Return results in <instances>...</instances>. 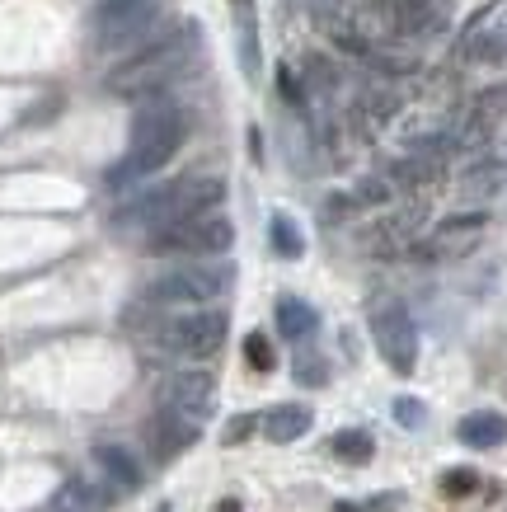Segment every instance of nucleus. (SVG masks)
Here are the masks:
<instances>
[{"mask_svg":"<svg viewBox=\"0 0 507 512\" xmlns=\"http://www.w3.org/2000/svg\"><path fill=\"white\" fill-rule=\"evenodd\" d=\"M193 57H198V29L193 24H174V29H160L146 43H137V52L113 66L104 85L118 99H146V94L174 85L193 66Z\"/></svg>","mask_w":507,"mask_h":512,"instance_id":"f257e3e1","label":"nucleus"},{"mask_svg":"<svg viewBox=\"0 0 507 512\" xmlns=\"http://www.w3.org/2000/svg\"><path fill=\"white\" fill-rule=\"evenodd\" d=\"M184 137H188L184 109H174V104H146V109L137 113V123H132L127 156L108 174V188H127V184H141V179L160 174L169 160L179 156Z\"/></svg>","mask_w":507,"mask_h":512,"instance_id":"f03ea898","label":"nucleus"},{"mask_svg":"<svg viewBox=\"0 0 507 512\" xmlns=\"http://www.w3.org/2000/svg\"><path fill=\"white\" fill-rule=\"evenodd\" d=\"M221 198H226V179L221 174H184L174 184H160L151 193H141L137 202H127L123 212H118V226L151 235L160 226H174V221H184V217L212 212Z\"/></svg>","mask_w":507,"mask_h":512,"instance_id":"7ed1b4c3","label":"nucleus"},{"mask_svg":"<svg viewBox=\"0 0 507 512\" xmlns=\"http://www.w3.org/2000/svg\"><path fill=\"white\" fill-rule=\"evenodd\" d=\"M226 311H207V306H193V311H165V320H155L146 329V343L165 357H184V362H202V357H216L221 343H226Z\"/></svg>","mask_w":507,"mask_h":512,"instance_id":"20e7f679","label":"nucleus"},{"mask_svg":"<svg viewBox=\"0 0 507 512\" xmlns=\"http://www.w3.org/2000/svg\"><path fill=\"white\" fill-rule=\"evenodd\" d=\"M231 245H235V226L221 212H198V217H184V221H174V226H160V231L146 235V254H155V259L226 254Z\"/></svg>","mask_w":507,"mask_h":512,"instance_id":"39448f33","label":"nucleus"},{"mask_svg":"<svg viewBox=\"0 0 507 512\" xmlns=\"http://www.w3.org/2000/svg\"><path fill=\"white\" fill-rule=\"evenodd\" d=\"M226 287H231V268H169L146 282L141 301L155 311H193V306H212Z\"/></svg>","mask_w":507,"mask_h":512,"instance_id":"423d86ee","label":"nucleus"},{"mask_svg":"<svg viewBox=\"0 0 507 512\" xmlns=\"http://www.w3.org/2000/svg\"><path fill=\"white\" fill-rule=\"evenodd\" d=\"M371 339H376V353L385 357V367L390 372L409 376L418 367V325L409 306L395 301V296H376L371 301Z\"/></svg>","mask_w":507,"mask_h":512,"instance_id":"0eeeda50","label":"nucleus"},{"mask_svg":"<svg viewBox=\"0 0 507 512\" xmlns=\"http://www.w3.org/2000/svg\"><path fill=\"white\" fill-rule=\"evenodd\" d=\"M160 5L155 0H99L90 19V38L99 52H118V47H137L151 38Z\"/></svg>","mask_w":507,"mask_h":512,"instance_id":"6e6552de","label":"nucleus"},{"mask_svg":"<svg viewBox=\"0 0 507 512\" xmlns=\"http://www.w3.org/2000/svg\"><path fill=\"white\" fill-rule=\"evenodd\" d=\"M484 231H489V217L484 212H456V217L437 221L423 240H418V259H461V254H470V249L484 240Z\"/></svg>","mask_w":507,"mask_h":512,"instance_id":"1a4fd4ad","label":"nucleus"},{"mask_svg":"<svg viewBox=\"0 0 507 512\" xmlns=\"http://www.w3.org/2000/svg\"><path fill=\"white\" fill-rule=\"evenodd\" d=\"M465 62H507V0L484 5L456 38Z\"/></svg>","mask_w":507,"mask_h":512,"instance_id":"9d476101","label":"nucleus"},{"mask_svg":"<svg viewBox=\"0 0 507 512\" xmlns=\"http://www.w3.org/2000/svg\"><path fill=\"white\" fill-rule=\"evenodd\" d=\"M212 395H216V376L212 372H174L160 381V404L165 409H179L188 419H207L212 409Z\"/></svg>","mask_w":507,"mask_h":512,"instance_id":"9b49d317","label":"nucleus"},{"mask_svg":"<svg viewBox=\"0 0 507 512\" xmlns=\"http://www.w3.org/2000/svg\"><path fill=\"white\" fill-rule=\"evenodd\" d=\"M202 437V419H188V414H179V409H155L151 419V447L160 461H174L179 451H188L193 442Z\"/></svg>","mask_w":507,"mask_h":512,"instance_id":"f8f14e48","label":"nucleus"},{"mask_svg":"<svg viewBox=\"0 0 507 512\" xmlns=\"http://www.w3.org/2000/svg\"><path fill=\"white\" fill-rule=\"evenodd\" d=\"M507 188V146H489L479 151L461 170V193L465 198H493Z\"/></svg>","mask_w":507,"mask_h":512,"instance_id":"ddd939ff","label":"nucleus"},{"mask_svg":"<svg viewBox=\"0 0 507 512\" xmlns=\"http://www.w3.org/2000/svg\"><path fill=\"white\" fill-rule=\"evenodd\" d=\"M310 423H315L310 404H273L268 414H259V433L268 442H277V447H287V442L310 433Z\"/></svg>","mask_w":507,"mask_h":512,"instance_id":"4468645a","label":"nucleus"},{"mask_svg":"<svg viewBox=\"0 0 507 512\" xmlns=\"http://www.w3.org/2000/svg\"><path fill=\"white\" fill-rule=\"evenodd\" d=\"M94 466H99V475H104L108 484H118V489H137L141 475H146L141 461L123 442H99V447H94Z\"/></svg>","mask_w":507,"mask_h":512,"instance_id":"2eb2a0df","label":"nucleus"},{"mask_svg":"<svg viewBox=\"0 0 507 512\" xmlns=\"http://www.w3.org/2000/svg\"><path fill=\"white\" fill-rule=\"evenodd\" d=\"M456 437H461L465 447H475V451L503 447L507 442V414H498V409H475V414H465L461 419Z\"/></svg>","mask_w":507,"mask_h":512,"instance_id":"dca6fc26","label":"nucleus"},{"mask_svg":"<svg viewBox=\"0 0 507 512\" xmlns=\"http://www.w3.org/2000/svg\"><path fill=\"white\" fill-rule=\"evenodd\" d=\"M277 329H282V339L306 343V339H315L320 315H315V306H306L301 296H282V301H277Z\"/></svg>","mask_w":507,"mask_h":512,"instance_id":"f3484780","label":"nucleus"},{"mask_svg":"<svg viewBox=\"0 0 507 512\" xmlns=\"http://www.w3.org/2000/svg\"><path fill=\"white\" fill-rule=\"evenodd\" d=\"M334 456L343 466H367L371 456H376V442H371L362 428H343V433L334 437Z\"/></svg>","mask_w":507,"mask_h":512,"instance_id":"a211bd4d","label":"nucleus"},{"mask_svg":"<svg viewBox=\"0 0 507 512\" xmlns=\"http://www.w3.org/2000/svg\"><path fill=\"white\" fill-rule=\"evenodd\" d=\"M268 235H273V249L282 254V259H301V254H306V235L296 231L292 217H273Z\"/></svg>","mask_w":507,"mask_h":512,"instance_id":"6ab92c4d","label":"nucleus"},{"mask_svg":"<svg viewBox=\"0 0 507 512\" xmlns=\"http://www.w3.org/2000/svg\"><path fill=\"white\" fill-rule=\"evenodd\" d=\"M245 357H249V367H254V372H273V367H277L273 343L263 339V334H249V339H245Z\"/></svg>","mask_w":507,"mask_h":512,"instance_id":"aec40b11","label":"nucleus"},{"mask_svg":"<svg viewBox=\"0 0 507 512\" xmlns=\"http://www.w3.org/2000/svg\"><path fill=\"white\" fill-rule=\"evenodd\" d=\"M479 489V475L475 470H451V475H442V494L446 498H465Z\"/></svg>","mask_w":507,"mask_h":512,"instance_id":"412c9836","label":"nucleus"},{"mask_svg":"<svg viewBox=\"0 0 507 512\" xmlns=\"http://www.w3.org/2000/svg\"><path fill=\"white\" fill-rule=\"evenodd\" d=\"M296 381H301V386H324V381H329V367H324L315 353L296 357Z\"/></svg>","mask_w":507,"mask_h":512,"instance_id":"4be33fe9","label":"nucleus"},{"mask_svg":"<svg viewBox=\"0 0 507 512\" xmlns=\"http://www.w3.org/2000/svg\"><path fill=\"white\" fill-rule=\"evenodd\" d=\"M254 428H259V414H240V419L226 423V442H245Z\"/></svg>","mask_w":507,"mask_h":512,"instance_id":"5701e85b","label":"nucleus"},{"mask_svg":"<svg viewBox=\"0 0 507 512\" xmlns=\"http://www.w3.org/2000/svg\"><path fill=\"white\" fill-rule=\"evenodd\" d=\"M395 419H400L404 428H418V423H423V404L418 400H395Z\"/></svg>","mask_w":507,"mask_h":512,"instance_id":"b1692460","label":"nucleus"},{"mask_svg":"<svg viewBox=\"0 0 507 512\" xmlns=\"http://www.w3.org/2000/svg\"><path fill=\"white\" fill-rule=\"evenodd\" d=\"M43 512H71V508H66V498L62 494H57V498H52V503H47V508Z\"/></svg>","mask_w":507,"mask_h":512,"instance_id":"393cba45","label":"nucleus"},{"mask_svg":"<svg viewBox=\"0 0 507 512\" xmlns=\"http://www.w3.org/2000/svg\"><path fill=\"white\" fill-rule=\"evenodd\" d=\"M338 512H362V508L357 503H338Z\"/></svg>","mask_w":507,"mask_h":512,"instance_id":"a878e982","label":"nucleus"}]
</instances>
